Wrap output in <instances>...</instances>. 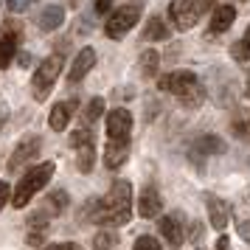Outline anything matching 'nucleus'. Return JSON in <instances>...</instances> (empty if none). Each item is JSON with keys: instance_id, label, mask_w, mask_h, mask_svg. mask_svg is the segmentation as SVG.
Masks as SVG:
<instances>
[{"instance_id": "f257e3e1", "label": "nucleus", "mask_w": 250, "mask_h": 250, "mask_svg": "<svg viewBox=\"0 0 250 250\" xmlns=\"http://www.w3.org/2000/svg\"><path fill=\"white\" fill-rule=\"evenodd\" d=\"M132 216V186L126 180H115L110 186L107 197L99 200V211L96 219L99 225H126Z\"/></svg>"}, {"instance_id": "e433bc0d", "label": "nucleus", "mask_w": 250, "mask_h": 250, "mask_svg": "<svg viewBox=\"0 0 250 250\" xmlns=\"http://www.w3.org/2000/svg\"><path fill=\"white\" fill-rule=\"evenodd\" d=\"M20 65H23V68L25 65H31V57H28V54H20Z\"/></svg>"}, {"instance_id": "72a5a7b5", "label": "nucleus", "mask_w": 250, "mask_h": 250, "mask_svg": "<svg viewBox=\"0 0 250 250\" xmlns=\"http://www.w3.org/2000/svg\"><path fill=\"white\" fill-rule=\"evenodd\" d=\"M28 242H31V245H42V242H45V236H42V233H40V230H34V233H31V236H28Z\"/></svg>"}, {"instance_id": "4468645a", "label": "nucleus", "mask_w": 250, "mask_h": 250, "mask_svg": "<svg viewBox=\"0 0 250 250\" xmlns=\"http://www.w3.org/2000/svg\"><path fill=\"white\" fill-rule=\"evenodd\" d=\"M126 158H129V141H110L107 144V152H104V166L107 169L124 166Z\"/></svg>"}, {"instance_id": "39448f33", "label": "nucleus", "mask_w": 250, "mask_h": 250, "mask_svg": "<svg viewBox=\"0 0 250 250\" xmlns=\"http://www.w3.org/2000/svg\"><path fill=\"white\" fill-rule=\"evenodd\" d=\"M141 3H126V6H121V9H115L113 14H110V20H107V25H104V34L110 37V40H118V37H124L132 25L138 23V17H141Z\"/></svg>"}, {"instance_id": "ddd939ff", "label": "nucleus", "mask_w": 250, "mask_h": 250, "mask_svg": "<svg viewBox=\"0 0 250 250\" xmlns=\"http://www.w3.org/2000/svg\"><path fill=\"white\" fill-rule=\"evenodd\" d=\"M73 110H76V102H59V104H54V107H51V115H48L51 129H54V132H62V129L68 126Z\"/></svg>"}, {"instance_id": "9b49d317", "label": "nucleus", "mask_w": 250, "mask_h": 250, "mask_svg": "<svg viewBox=\"0 0 250 250\" xmlns=\"http://www.w3.org/2000/svg\"><path fill=\"white\" fill-rule=\"evenodd\" d=\"M160 194L155 186H146L144 191H141V197H138V214L144 216V219H152V216L160 214Z\"/></svg>"}, {"instance_id": "b1692460", "label": "nucleus", "mask_w": 250, "mask_h": 250, "mask_svg": "<svg viewBox=\"0 0 250 250\" xmlns=\"http://www.w3.org/2000/svg\"><path fill=\"white\" fill-rule=\"evenodd\" d=\"M118 245V233L115 230H99L96 236H93V248L96 250H110Z\"/></svg>"}, {"instance_id": "c9c22d12", "label": "nucleus", "mask_w": 250, "mask_h": 250, "mask_svg": "<svg viewBox=\"0 0 250 250\" xmlns=\"http://www.w3.org/2000/svg\"><path fill=\"white\" fill-rule=\"evenodd\" d=\"M228 248H230L228 236H219V242H216V250H228Z\"/></svg>"}, {"instance_id": "6ab92c4d", "label": "nucleus", "mask_w": 250, "mask_h": 250, "mask_svg": "<svg viewBox=\"0 0 250 250\" xmlns=\"http://www.w3.org/2000/svg\"><path fill=\"white\" fill-rule=\"evenodd\" d=\"M194 152H200V155H222L225 152V141L216 135H203V138H197Z\"/></svg>"}, {"instance_id": "0eeeda50", "label": "nucleus", "mask_w": 250, "mask_h": 250, "mask_svg": "<svg viewBox=\"0 0 250 250\" xmlns=\"http://www.w3.org/2000/svg\"><path fill=\"white\" fill-rule=\"evenodd\" d=\"M129 132H132V113L118 107L107 115V135L110 141H129Z\"/></svg>"}, {"instance_id": "1a4fd4ad", "label": "nucleus", "mask_w": 250, "mask_h": 250, "mask_svg": "<svg viewBox=\"0 0 250 250\" xmlns=\"http://www.w3.org/2000/svg\"><path fill=\"white\" fill-rule=\"evenodd\" d=\"M205 208H208V219H211V225L216 230H225L228 222H230V205L222 200V197H216V194H205Z\"/></svg>"}, {"instance_id": "a211bd4d", "label": "nucleus", "mask_w": 250, "mask_h": 250, "mask_svg": "<svg viewBox=\"0 0 250 250\" xmlns=\"http://www.w3.org/2000/svg\"><path fill=\"white\" fill-rule=\"evenodd\" d=\"M65 23V9L62 6H48L45 12L40 14V28L42 31H54Z\"/></svg>"}, {"instance_id": "a878e982", "label": "nucleus", "mask_w": 250, "mask_h": 250, "mask_svg": "<svg viewBox=\"0 0 250 250\" xmlns=\"http://www.w3.org/2000/svg\"><path fill=\"white\" fill-rule=\"evenodd\" d=\"M233 57H236L239 62H248L250 59V25H248V31H245V37H242V42L233 45Z\"/></svg>"}, {"instance_id": "4be33fe9", "label": "nucleus", "mask_w": 250, "mask_h": 250, "mask_svg": "<svg viewBox=\"0 0 250 250\" xmlns=\"http://www.w3.org/2000/svg\"><path fill=\"white\" fill-rule=\"evenodd\" d=\"M76 166L79 171H93V160H96V144H87V146H79L76 149Z\"/></svg>"}, {"instance_id": "20e7f679", "label": "nucleus", "mask_w": 250, "mask_h": 250, "mask_svg": "<svg viewBox=\"0 0 250 250\" xmlns=\"http://www.w3.org/2000/svg\"><path fill=\"white\" fill-rule=\"evenodd\" d=\"M59 70H62V57H59V54L48 57L45 62L37 68L34 79H31V93H34L37 102H45V99H48V93H51V87H54Z\"/></svg>"}, {"instance_id": "7c9ffc66", "label": "nucleus", "mask_w": 250, "mask_h": 250, "mask_svg": "<svg viewBox=\"0 0 250 250\" xmlns=\"http://www.w3.org/2000/svg\"><path fill=\"white\" fill-rule=\"evenodd\" d=\"M6 200H9V183L0 180V208L6 205Z\"/></svg>"}, {"instance_id": "393cba45", "label": "nucleus", "mask_w": 250, "mask_h": 250, "mask_svg": "<svg viewBox=\"0 0 250 250\" xmlns=\"http://www.w3.org/2000/svg\"><path fill=\"white\" fill-rule=\"evenodd\" d=\"M158 62H160V57L155 51H144V54H141V70H144V76H155Z\"/></svg>"}, {"instance_id": "bb28decb", "label": "nucleus", "mask_w": 250, "mask_h": 250, "mask_svg": "<svg viewBox=\"0 0 250 250\" xmlns=\"http://www.w3.org/2000/svg\"><path fill=\"white\" fill-rule=\"evenodd\" d=\"M87 144H96L90 129H84V126H82V129H76V132H70V146L79 149V146H87Z\"/></svg>"}, {"instance_id": "412c9836", "label": "nucleus", "mask_w": 250, "mask_h": 250, "mask_svg": "<svg viewBox=\"0 0 250 250\" xmlns=\"http://www.w3.org/2000/svg\"><path fill=\"white\" fill-rule=\"evenodd\" d=\"M102 113H104V99H90L87 102V107H84V113H82V121H84V126L87 124H96L99 118H102Z\"/></svg>"}, {"instance_id": "473e14b6", "label": "nucleus", "mask_w": 250, "mask_h": 250, "mask_svg": "<svg viewBox=\"0 0 250 250\" xmlns=\"http://www.w3.org/2000/svg\"><path fill=\"white\" fill-rule=\"evenodd\" d=\"M110 3H113V0H99V3H96V12L107 14V12H110Z\"/></svg>"}, {"instance_id": "aec40b11", "label": "nucleus", "mask_w": 250, "mask_h": 250, "mask_svg": "<svg viewBox=\"0 0 250 250\" xmlns=\"http://www.w3.org/2000/svg\"><path fill=\"white\" fill-rule=\"evenodd\" d=\"M68 194L65 191H51L48 194V200H45V214L48 216H57V214H65L68 211Z\"/></svg>"}, {"instance_id": "c756f323", "label": "nucleus", "mask_w": 250, "mask_h": 250, "mask_svg": "<svg viewBox=\"0 0 250 250\" xmlns=\"http://www.w3.org/2000/svg\"><path fill=\"white\" fill-rule=\"evenodd\" d=\"M31 3H34V0H6V6H9L12 12H25Z\"/></svg>"}, {"instance_id": "f704fd0d", "label": "nucleus", "mask_w": 250, "mask_h": 250, "mask_svg": "<svg viewBox=\"0 0 250 250\" xmlns=\"http://www.w3.org/2000/svg\"><path fill=\"white\" fill-rule=\"evenodd\" d=\"M6 115H9V107L0 102V129H3V121H6Z\"/></svg>"}, {"instance_id": "4c0bfd02", "label": "nucleus", "mask_w": 250, "mask_h": 250, "mask_svg": "<svg viewBox=\"0 0 250 250\" xmlns=\"http://www.w3.org/2000/svg\"><path fill=\"white\" fill-rule=\"evenodd\" d=\"M245 96H248V99H250V84H248V90H245Z\"/></svg>"}, {"instance_id": "5701e85b", "label": "nucleus", "mask_w": 250, "mask_h": 250, "mask_svg": "<svg viewBox=\"0 0 250 250\" xmlns=\"http://www.w3.org/2000/svg\"><path fill=\"white\" fill-rule=\"evenodd\" d=\"M166 37H169L166 23H163L160 17H152V20H149V25L144 28V40H166Z\"/></svg>"}, {"instance_id": "6e6552de", "label": "nucleus", "mask_w": 250, "mask_h": 250, "mask_svg": "<svg viewBox=\"0 0 250 250\" xmlns=\"http://www.w3.org/2000/svg\"><path fill=\"white\" fill-rule=\"evenodd\" d=\"M40 146H42V141H40L37 135H31V138H25V141H20V144H17V149L12 152V160H9V171H12V174H14V171H20L25 163H28V160L40 155Z\"/></svg>"}, {"instance_id": "dca6fc26", "label": "nucleus", "mask_w": 250, "mask_h": 250, "mask_svg": "<svg viewBox=\"0 0 250 250\" xmlns=\"http://www.w3.org/2000/svg\"><path fill=\"white\" fill-rule=\"evenodd\" d=\"M233 20H236V9L225 3V6L214 9V17H211V31H214V34H222V31H228V28L233 25Z\"/></svg>"}, {"instance_id": "7ed1b4c3", "label": "nucleus", "mask_w": 250, "mask_h": 250, "mask_svg": "<svg viewBox=\"0 0 250 250\" xmlns=\"http://www.w3.org/2000/svg\"><path fill=\"white\" fill-rule=\"evenodd\" d=\"M54 169H57V166L48 160V163H40V166L25 171L23 180L17 183V188H14V197H12L14 208H25V205L31 203V197H34L42 186H48V180L54 177Z\"/></svg>"}, {"instance_id": "cd10ccee", "label": "nucleus", "mask_w": 250, "mask_h": 250, "mask_svg": "<svg viewBox=\"0 0 250 250\" xmlns=\"http://www.w3.org/2000/svg\"><path fill=\"white\" fill-rule=\"evenodd\" d=\"M132 250H163V248H160V242L155 236H138Z\"/></svg>"}, {"instance_id": "f03ea898", "label": "nucleus", "mask_w": 250, "mask_h": 250, "mask_svg": "<svg viewBox=\"0 0 250 250\" xmlns=\"http://www.w3.org/2000/svg\"><path fill=\"white\" fill-rule=\"evenodd\" d=\"M158 87L171 93V96H177V99H183L186 104L203 102V87H200V82H197V76H194L191 70H174V73L160 76Z\"/></svg>"}, {"instance_id": "c85d7f7f", "label": "nucleus", "mask_w": 250, "mask_h": 250, "mask_svg": "<svg viewBox=\"0 0 250 250\" xmlns=\"http://www.w3.org/2000/svg\"><path fill=\"white\" fill-rule=\"evenodd\" d=\"M28 225H31V228H37V230H40V228H45V225H48V214H45V211H40V214H34L31 219H28Z\"/></svg>"}, {"instance_id": "2eb2a0df", "label": "nucleus", "mask_w": 250, "mask_h": 250, "mask_svg": "<svg viewBox=\"0 0 250 250\" xmlns=\"http://www.w3.org/2000/svg\"><path fill=\"white\" fill-rule=\"evenodd\" d=\"M230 214L236 216V228H239V236L250 242V197H242L236 203V208L230 211Z\"/></svg>"}, {"instance_id": "f8f14e48", "label": "nucleus", "mask_w": 250, "mask_h": 250, "mask_svg": "<svg viewBox=\"0 0 250 250\" xmlns=\"http://www.w3.org/2000/svg\"><path fill=\"white\" fill-rule=\"evenodd\" d=\"M180 219H183L180 214L163 216V219H160V233H163V239H166L169 245H174V248H177V245H183V239H186V230H183Z\"/></svg>"}, {"instance_id": "423d86ee", "label": "nucleus", "mask_w": 250, "mask_h": 250, "mask_svg": "<svg viewBox=\"0 0 250 250\" xmlns=\"http://www.w3.org/2000/svg\"><path fill=\"white\" fill-rule=\"evenodd\" d=\"M200 14H203L200 0H171L169 3V17H171V23L177 25L180 31L194 28L197 20H200Z\"/></svg>"}, {"instance_id": "9d476101", "label": "nucleus", "mask_w": 250, "mask_h": 250, "mask_svg": "<svg viewBox=\"0 0 250 250\" xmlns=\"http://www.w3.org/2000/svg\"><path fill=\"white\" fill-rule=\"evenodd\" d=\"M93 65H96V51H93V48H82L79 54H76V59H73V65H70L68 82H82L90 73Z\"/></svg>"}, {"instance_id": "f3484780", "label": "nucleus", "mask_w": 250, "mask_h": 250, "mask_svg": "<svg viewBox=\"0 0 250 250\" xmlns=\"http://www.w3.org/2000/svg\"><path fill=\"white\" fill-rule=\"evenodd\" d=\"M14 54H17V34L6 28V31H0V68H9Z\"/></svg>"}, {"instance_id": "2f4dec72", "label": "nucleus", "mask_w": 250, "mask_h": 250, "mask_svg": "<svg viewBox=\"0 0 250 250\" xmlns=\"http://www.w3.org/2000/svg\"><path fill=\"white\" fill-rule=\"evenodd\" d=\"M45 250H84V248H79V245H51V248H45Z\"/></svg>"}]
</instances>
